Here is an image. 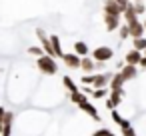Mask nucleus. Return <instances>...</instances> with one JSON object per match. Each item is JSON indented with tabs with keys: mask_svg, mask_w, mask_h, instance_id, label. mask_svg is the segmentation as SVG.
Segmentation results:
<instances>
[{
	"mask_svg": "<svg viewBox=\"0 0 146 136\" xmlns=\"http://www.w3.org/2000/svg\"><path fill=\"white\" fill-rule=\"evenodd\" d=\"M110 78H112V72H94V74H84L80 82L94 90V88H108Z\"/></svg>",
	"mask_w": 146,
	"mask_h": 136,
	"instance_id": "1",
	"label": "nucleus"
},
{
	"mask_svg": "<svg viewBox=\"0 0 146 136\" xmlns=\"http://www.w3.org/2000/svg\"><path fill=\"white\" fill-rule=\"evenodd\" d=\"M36 66H38V70H40L42 74H46V76H54V74L58 72V62H56V58H52V56H48V54H42L40 58H36Z\"/></svg>",
	"mask_w": 146,
	"mask_h": 136,
	"instance_id": "2",
	"label": "nucleus"
},
{
	"mask_svg": "<svg viewBox=\"0 0 146 136\" xmlns=\"http://www.w3.org/2000/svg\"><path fill=\"white\" fill-rule=\"evenodd\" d=\"M90 56H92L96 62H108V60L114 58V50H112L110 46H98L96 50L90 52Z\"/></svg>",
	"mask_w": 146,
	"mask_h": 136,
	"instance_id": "3",
	"label": "nucleus"
},
{
	"mask_svg": "<svg viewBox=\"0 0 146 136\" xmlns=\"http://www.w3.org/2000/svg\"><path fill=\"white\" fill-rule=\"evenodd\" d=\"M36 36H38V40H40V46H42V50H44V54H48V56H52V58H56L54 56V48H52V42H50V36L42 30V28H36Z\"/></svg>",
	"mask_w": 146,
	"mask_h": 136,
	"instance_id": "4",
	"label": "nucleus"
},
{
	"mask_svg": "<svg viewBox=\"0 0 146 136\" xmlns=\"http://www.w3.org/2000/svg\"><path fill=\"white\" fill-rule=\"evenodd\" d=\"M122 96H124V90H110L108 96H106V108L108 110H116L118 104L122 102Z\"/></svg>",
	"mask_w": 146,
	"mask_h": 136,
	"instance_id": "5",
	"label": "nucleus"
},
{
	"mask_svg": "<svg viewBox=\"0 0 146 136\" xmlns=\"http://www.w3.org/2000/svg\"><path fill=\"white\" fill-rule=\"evenodd\" d=\"M60 60H62L64 66H68L70 70H80V56H78L76 52H64Z\"/></svg>",
	"mask_w": 146,
	"mask_h": 136,
	"instance_id": "6",
	"label": "nucleus"
},
{
	"mask_svg": "<svg viewBox=\"0 0 146 136\" xmlns=\"http://www.w3.org/2000/svg\"><path fill=\"white\" fill-rule=\"evenodd\" d=\"M102 10H104V14H110V16H122V6L118 2H114V0H104Z\"/></svg>",
	"mask_w": 146,
	"mask_h": 136,
	"instance_id": "7",
	"label": "nucleus"
},
{
	"mask_svg": "<svg viewBox=\"0 0 146 136\" xmlns=\"http://www.w3.org/2000/svg\"><path fill=\"white\" fill-rule=\"evenodd\" d=\"M78 108H80L82 112H86V114H88L92 120H96V122H100V120H102V118H100V114H98V110H96V106H94L90 100H86V102H80V104H78Z\"/></svg>",
	"mask_w": 146,
	"mask_h": 136,
	"instance_id": "8",
	"label": "nucleus"
},
{
	"mask_svg": "<svg viewBox=\"0 0 146 136\" xmlns=\"http://www.w3.org/2000/svg\"><path fill=\"white\" fill-rule=\"evenodd\" d=\"M122 24V16H110V14H104V28L108 32H114L118 30Z\"/></svg>",
	"mask_w": 146,
	"mask_h": 136,
	"instance_id": "9",
	"label": "nucleus"
},
{
	"mask_svg": "<svg viewBox=\"0 0 146 136\" xmlns=\"http://www.w3.org/2000/svg\"><path fill=\"white\" fill-rule=\"evenodd\" d=\"M122 18H124V24H134V22L140 20L138 14H136V10H134V6H132V2L122 10Z\"/></svg>",
	"mask_w": 146,
	"mask_h": 136,
	"instance_id": "10",
	"label": "nucleus"
},
{
	"mask_svg": "<svg viewBox=\"0 0 146 136\" xmlns=\"http://www.w3.org/2000/svg\"><path fill=\"white\" fill-rule=\"evenodd\" d=\"M118 72L122 74V78H124L126 82H130V80H134V78L138 76V68H136V66H130V64H124Z\"/></svg>",
	"mask_w": 146,
	"mask_h": 136,
	"instance_id": "11",
	"label": "nucleus"
},
{
	"mask_svg": "<svg viewBox=\"0 0 146 136\" xmlns=\"http://www.w3.org/2000/svg\"><path fill=\"white\" fill-rule=\"evenodd\" d=\"M124 84H126V80L122 78L120 72H116V74H112V78L108 82V90H124Z\"/></svg>",
	"mask_w": 146,
	"mask_h": 136,
	"instance_id": "12",
	"label": "nucleus"
},
{
	"mask_svg": "<svg viewBox=\"0 0 146 136\" xmlns=\"http://www.w3.org/2000/svg\"><path fill=\"white\" fill-rule=\"evenodd\" d=\"M128 32H130V38H140V36H146L142 20H138V22H134V24H128Z\"/></svg>",
	"mask_w": 146,
	"mask_h": 136,
	"instance_id": "13",
	"label": "nucleus"
},
{
	"mask_svg": "<svg viewBox=\"0 0 146 136\" xmlns=\"http://www.w3.org/2000/svg\"><path fill=\"white\" fill-rule=\"evenodd\" d=\"M140 58H142V52L140 50H130V52H126V56H124V64H130V66H138V62H140Z\"/></svg>",
	"mask_w": 146,
	"mask_h": 136,
	"instance_id": "14",
	"label": "nucleus"
},
{
	"mask_svg": "<svg viewBox=\"0 0 146 136\" xmlns=\"http://www.w3.org/2000/svg\"><path fill=\"white\" fill-rule=\"evenodd\" d=\"M72 52H76V54H78V56L82 58V56H88V54H90L92 50L88 48V44H86V42L78 40V42H74V50H72Z\"/></svg>",
	"mask_w": 146,
	"mask_h": 136,
	"instance_id": "15",
	"label": "nucleus"
},
{
	"mask_svg": "<svg viewBox=\"0 0 146 136\" xmlns=\"http://www.w3.org/2000/svg\"><path fill=\"white\" fill-rule=\"evenodd\" d=\"M50 42H52V48H54V56L56 58H62V44H60V36L58 34H52L50 36Z\"/></svg>",
	"mask_w": 146,
	"mask_h": 136,
	"instance_id": "16",
	"label": "nucleus"
},
{
	"mask_svg": "<svg viewBox=\"0 0 146 136\" xmlns=\"http://www.w3.org/2000/svg\"><path fill=\"white\" fill-rule=\"evenodd\" d=\"M88 100V96H86V92H82V90H76V92H70V102L72 104H80V102H86Z\"/></svg>",
	"mask_w": 146,
	"mask_h": 136,
	"instance_id": "17",
	"label": "nucleus"
},
{
	"mask_svg": "<svg viewBox=\"0 0 146 136\" xmlns=\"http://www.w3.org/2000/svg\"><path fill=\"white\" fill-rule=\"evenodd\" d=\"M62 84H64V88L66 90H70V92H76V90H80V86L70 78V76H62Z\"/></svg>",
	"mask_w": 146,
	"mask_h": 136,
	"instance_id": "18",
	"label": "nucleus"
},
{
	"mask_svg": "<svg viewBox=\"0 0 146 136\" xmlns=\"http://www.w3.org/2000/svg\"><path fill=\"white\" fill-rule=\"evenodd\" d=\"M132 48H134V50H140V52H144V50H146V36L132 38Z\"/></svg>",
	"mask_w": 146,
	"mask_h": 136,
	"instance_id": "19",
	"label": "nucleus"
},
{
	"mask_svg": "<svg viewBox=\"0 0 146 136\" xmlns=\"http://www.w3.org/2000/svg\"><path fill=\"white\" fill-rule=\"evenodd\" d=\"M108 92H110L108 88H94V90L90 92V96L98 100V98H106V96H108Z\"/></svg>",
	"mask_w": 146,
	"mask_h": 136,
	"instance_id": "20",
	"label": "nucleus"
},
{
	"mask_svg": "<svg viewBox=\"0 0 146 136\" xmlns=\"http://www.w3.org/2000/svg\"><path fill=\"white\" fill-rule=\"evenodd\" d=\"M132 6H134V10H136V14H138V16L146 14V4L142 2V0H140V2H132Z\"/></svg>",
	"mask_w": 146,
	"mask_h": 136,
	"instance_id": "21",
	"label": "nucleus"
},
{
	"mask_svg": "<svg viewBox=\"0 0 146 136\" xmlns=\"http://www.w3.org/2000/svg\"><path fill=\"white\" fill-rule=\"evenodd\" d=\"M118 32H120V40H126V38H130V32H128V24H120Z\"/></svg>",
	"mask_w": 146,
	"mask_h": 136,
	"instance_id": "22",
	"label": "nucleus"
},
{
	"mask_svg": "<svg viewBox=\"0 0 146 136\" xmlns=\"http://www.w3.org/2000/svg\"><path fill=\"white\" fill-rule=\"evenodd\" d=\"M28 54H32V56H36V58H40V56L44 54V50H42V46H30V48H28Z\"/></svg>",
	"mask_w": 146,
	"mask_h": 136,
	"instance_id": "23",
	"label": "nucleus"
},
{
	"mask_svg": "<svg viewBox=\"0 0 146 136\" xmlns=\"http://www.w3.org/2000/svg\"><path fill=\"white\" fill-rule=\"evenodd\" d=\"M120 128H122V136H136L132 124H126V126H120Z\"/></svg>",
	"mask_w": 146,
	"mask_h": 136,
	"instance_id": "24",
	"label": "nucleus"
},
{
	"mask_svg": "<svg viewBox=\"0 0 146 136\" xmlns=\"http://www.w3.org/2000/svg\"><path fill=\"white\" fill-rule=\"evenodd\" d=\"M112 120H114V122H116V124H118V126H120V124H122V120H124V118H122V116H120V114H118V110H112Z\"/></svg>",
	"mask_w": 146,
	"mask_h": 136,
	"instance_id": "25",
	"label": "nucleus"
},
{
	"mask_svg": "<svg viewBox=\"0 0 146 136\" xmlns=\"http://www.w3.org/2000/svg\"><path fill=\"white\" fill-rule=\"evenodd\" d=\"M114 2H118V4L122 6V10H124V8H126V6L130 4V0H114Z\"/></svg>",
	"mask_w": 146,
	"mask_h": 136,
	"instance_id": "26",
	"label": "nucleus"
},
{
	"mask_svg": "<svg viewBox=\"0 0 146 136\" xmlns=\"http://www.w3.org/2000/svg\"><path fill=\"white\" fill-rule=\"evenodd\" d=\"M106 132H108V128H100V130L94 132V136H106Z\"/></svg>",
	"mask_w": 146,
	"mask_h": 136,
	"instance_id": "27",
	"label": "nucleus"
},
{
	"mask_svg": "<svg viewBox=\"0 0 146 136\" xmlns=\"http://www.w3.org/2000/svg\"><path fill=\"white\" fill-rule=\"evenodd\" d=\"M138 66H140V68H146V56H144V54H142V58H140Z\"/></svg>",
	"mask_w": 146,
	"mask_h": 136,
	"instance_id": "28",
	"label": "nucleus"
},
{
	"mask_svg": "<svg viewBox=\"0 0 146 136\" xmlns=\"http://www.w3.org/2000/svg\"><path fill=\"white\" fill-rule=\"evenodd\" d=\"M4 114H6V110H4L2 106H0V124H2V122H4Z\"/></svg>",
	"mask_w": 146,
	"mask_h": 136,
	"instance_id": "29",
	"label": "nucleus"
},
{
	"mask_svg": "<svg viewBox=\"0 0 146 136\" xmlns=\"http://www.w3.org/2000/svg\"><path fill=\"white\" fill-rule=\"evenodd\" d=\"M142 24H144V32H146V18H144V20H142Z\"/></svg>",
	"mask_w": 146,
	"mask_h": 136,
	"instance_id": "30",
	"label": "nucleus"
},
{
	"mask_svg": "<svg viewBox=\"0 0 146 136\" xmlns=\"http://www.w3.org/2000/svg\"><path fill=\"white\" fill-rule=\"evenodd\" d=\"M106 136H114V134H112V132H110V130H108V132H106Z\"/></svg>",
	"mask_w": 146,
	"mask_h": 136,
	"instance_id": "31",
	"label": "nucleus"
},
{
	"mask_svg": "<svg viewBox=\"0 0 146 136\" xmlns=\"http://www.w3.org/2000/svg\"><path fill=\"white\" fill-rule=\"evenodd\" d=\"M142 54H144V56H146V50H144V52H142Z\"/></svg>",
	"mask_w": 146,
	"mask_h": 136,
	"instance_id": "32",
	"label": "nucleus"
},
{
	"mask_svg": "<svg viewBox=\"0 0 146 136\" xmlns=\"http://www.w3.org/2000/svg\"><path fill=\"white\" fill-rule=\"evenodd\" d=\"M134 2H140V0H134Z\"/></svg>",
	"mask_w": 146,
	"mask_h": 136,
	"instance_id": "33",
	"label": "nucleus"
}]
</instances>
